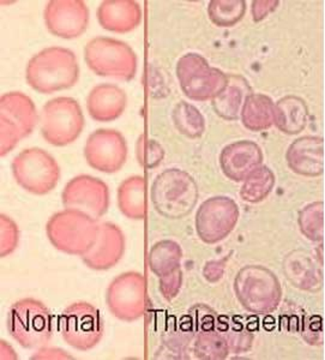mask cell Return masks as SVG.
Instances as JSON below:
<instances>
[{
  "instance_id": "obj_1",
  "label": "cell",
  "mask_w": 325,
  "mask_h": 360,
  "mask_svg": "<svg viewBox=\"0 0 325 360\" xmlns=\"http://www.w3.org/2000/svg\"><path fill=\"white\" fill-rule=\"evenodd\" d=\"M77 56L65 47L52 46L32 57L25 68V79L40 94L70 89L79 79Z\"/></svg>"
},
{
  "instance_id": "obj_2",
  "label": "cell",
  "mask_w": 325,
  "mask_h": 360,
  "mask_svg": "<svg viewBox=\"0 0 325 360\" xmlns=\"http://www.w3.org/2000/svg\"><path fill=\"white\" fill-rule=\"evenodd\" d=\"M152 205L161 217L181 220L197 205L199 190L194 176L179 168H168L152 185Z\"/></svg>"
},
{
  "instance_id": "obj_3",
  "label": "cell",
  "mask_w": 325,
  "mask_h": 360,
  "mask_svg": "<svg viewBox=\"0 0 325 360\" xmlns=\"http://www.w3.org/2000/svg\"><path fill=\"white\" fill-rule=\"evenodd\" d=\"M99 229V220L74 209L53 214L46 224V234L55 249L81 257L94 245Z\"/></svg>"
},
{
  "instance_id": "obj_4",
  "label": "cell",
  "mask_w": 325,
  "mask_h": 360,
  "mask_svg": "<svg viewBox=\"0 0 325 360\" xmlns=\"http://www.w3.org/2000/svg\"><path fill=\"white\" fill-rule=\"evenodd\" d=\"M233 287L239 303L255 315L272 314L277 310L282 299L280 280L267 266H244L235 275Z\"/></svg>"
},
{
  "instance_id": "obj_5",
  "label": "cell",
  "mask_w": 325,
  "mask_h": 360,
  "mask_svg": "<svg viewBox=\"0 0 325 360\" xmlns=\"http://www.w3.org/2000/svg\"><path fill=\"white\" fill-rule=\"evenodd\" d=\"M88 68L100 77L132 81L136 77L137 54L131 46L113 37H96L84 47Z\"/></svg>"
},
{
  "instance_id": "obj_6",
  "label": "cell",
  "mask_w": 325,
  "mask_h": 360,
  "mask_svg": "<svg viewBox=\"0 0 325 360\" xmlns=\"http://www.w3.org/2000/svg\"><path fill=\"white\" fill-rule=\"evenodd\" d=\"M53 316L37 299H21L8 310V334L22 347L45 346L53 336Z\"/></svg>"
},
{
  "instance_id": "obj_7",
  "label": "cell",
  "mask_w": 325,
  "mask_h": 360,
  "mask_svg": "<svg viewBox=\"0 0 325 360\" xmlns=\"http://www.w3.org/2000/svg\"><path fill=\"white\" fill-rule=\"evenodd\" d=\"M41 135L54 147H66L76 142L86 125L82 107L69 96L54 98L44 105L40 115Z\"/></svg>"
},
{
  "instance_id": "obj_8",
  "label": "cell",
  "mask_w": 325,
  "mask_h": 360,
  "mask_svg": "<svg viewBox=\"0 0 325 360\" xmlns=\"http://www.w3.org/2000/svg\"><path fill=\"white\" fill-rule=\"evenodd\" d=\"M40 120L33 100L21 91L0 98V155L13 152L22 139L32 135Z\"/></svg>"
},
{
  "instance_id": "obj_9",
  "label": "cell",
  "mask_w": 325,
  "mask_h": 360,
  "mask_svg": "<svg viewBox=\"0 0 325 360\" xmlns=\"http://www.w3.org/2000/svg\"><path fill=\"white\" fill-rule=\"evenodd\" d=\"M11 169L17 184L37 196L52 193L60 180V166L57 160L42 148L22 150L13 160Z\"/></svg>"
},
{
  "instance_id": "obj_10",
  "label": "cell",
  "mask_w": 325,
  "mask_h": 360,
  "mask_svg": "<svg viewBox=\"0 0 325 360\" xmlns=\"http://www.w3.org/2000/svg\"><path fill=\"white\" fill-rule=\"evenodd\" d=\"M175 71L181 91L192 101H211L226 86L227 74L194 52L180 57Z\"/></svg>"
},
{
  "instance_id": "obj_11",
  "label": "cell",
  "mask_w": 325,
  "mask_h": 360,
  "mask_svg": "<svg viewBox=\"0 0 325 360\" xmlns=\"http://www.w3.org/2000/svg\"><path fill=\"white\" fill-rule=\"evenodd\" d=\"M59 332L71 347L83 352L91 351L102 340V316L94 305L87 302L71 304L60 315Z\"/></svg>"
},
{
  "instance_id": "obj_12",
  "label": "cell",
  "mask_w": 325,
  "mask_h": 360,
  "mask_svg": "<svg viewBox=\"0 0 325 360\" xmlns=\"http://www.w3.org/2000/svg\"><path fill=\"white\" fill-rule=\"evenodd\" d=\"M108 310L123 322H136L145 316L148 304L147 281L138 271H126L112 280L106 292Z\"/></svg>"
},
{
  "instance_id": "obj_13",
  "label": "cell",
  "mask_w": 325,
  "mask_h": 360,
  "mask_svg": "<svg viewBox=\"0 0 325 360\" xmlns=\"http://www.w3.org/2000/svg\"><path fill=\"white\" fill-rule=\"evenodd\" d=\"M240 217L237 202L227 196L210 197L196 213V232L203 243L213 245L223 242L234 231Z\"/></svg>"
},
{
  "instance_id": "obj_14",
  "label": "cell",
  "mask_w": 325,
  "mask_h": 360,
  "mask_svg": "<svg viewBox=\"0 0 325 360\" xmlns=\"http://www.w3.org/2000/svg\"><path fill=\"white\" fill-rule=\"evenodd\" d=\"M110 188L96 176L79 174L66 183L62 201L65 209H74L91 215L96 220L107 214L110 208Z\"/></svg>"
},
{
  "instance_id": "obj_15",
  "label": "cell",
  "mask_w": 325,
  "mask_h": 360,
  "mask_svg": "<svg viewBox=\"0 0 325 360\" xmlns=\"http://www.w3.org/2000/svg\"><path fill=\"white\" fill-rule=\"evenodd\" d=\"M128 142L114 129H99L91 132L84 144V159L99 172H119L128 160Z\"/></svg>"
},
{
  "instance_id": "obj_16",
  "label": "cell",
  "mask_w": 325,
  "mask_h": 360,
  "mask_svg": "<svg viewBox=\"0 0 325 360\" xmlns=\"http://www.w3.org/2000/svg\"><path fill=\"white\" fill-rule=\"evenodd\" d=\"M46 28L54 37L72 40L89 25V8L83 0H51L44 10Z\"/></svg>"
},
{
  "instance_id": "obj_17",
  "label": "cell",
  "mask_w": 325,
  "mask_h": 360,
  "mask_svg": "<svg viewBox=\"0 0 325 360\" xmlns=\"http://www.w3.org/2000/svg\"><path fill=\"white\" fill-rule=\"evenodd\" d=\"M126 250V238L119 226L113 222H100L99 234L94 245L83 255V263L89 269L103 271L116 266Z\"/></svg>"
},
{
  "instance_id": "obj_18",
  "label": "cell",
  "mask_w": 325,
  "mask_h": 360,
  "mask_svg": "<svg viewBox=\"0 0 325 360\" xmlns=\"http://www.w3.org/2000/svg\"><path fill=\"white\" fill-rule=\"evenodd\" d=\"M263 152L260 146L248 139L237 141L223 148L220 166L228 179L243 183L247 176L263 165Z\"/></svg>"
},
{
  "instance_id": "obj_19",
  "label": "cell",
  "mask_w": 325,
  "mask_h": 360,
  "mask_svg": "<svg viewBox=\"0 0 325 360\" xmlns=\"http://www.w3.org/2000/svg\"><path fill=\"white\" fill-rule=\"evenodd\" d=\"M286 161L293 172L316 178L324 173V139L319 136H303L294 139L286 152Z\"/></svg>"
},
{
  "instance_id": "obj_20",
  "label": "cell",
  "mask_w": 325,
  "mask_h": 360,
  "mask_svg": "<svg viewBox=\"0 0 325 360\" xmlns=\"http://www.w3.org/2000/svg\"><path fill=\"white\" fill-rule=\"evenodd\" d=\"M126 91L113 83H101L89 91L87 111L91 119L99 123H111L126 111Z\"/></svg>"
},
{
  "instance_id": "obj_21",
  "label": "cell",
  "mask_w": 325,
  "mask_h": 360,
  "mask_svg": "<svg viewBox=\"0 0 325 360\" xmlns=\"http://www.w3.org/2000/svg\"><path fill=\"white\" fill-rule=\"evenodd\" d=\"M98 21L112 33H130L142 22V8L133 0H105L98 8Z\"/></svg>"
},
{
  "instance_id": "obj_22",
  "label": "cell",
  "mask_w": 325,
  "mask_h": 360,
  "mask_svg": "<svg viewBox=\"0 0 325 360\" xmlns=\"http://www.w3.org/2000/svg\"><path fill=\"white\" fill-rule=\"evenodd\" d=\"M251 94V86L246 78L241 75H227L226 86L210 103L218 117L234 122L240 119L244 103Z\"/></svg>"
},
{
  "instance_id": "obj_23",
  "label": "cell",
  "mask_w": 325,
  "mask_h": 360,
  "mask_svg": "<svg viewBox=\"0 0 325 360\" xmlns=\"http://www.w3.org/2000/svg\"><path fill=\"white\" fill-rule=\"evenodd\" d=\"M284 273L289 283L301 291L318 292L323 285V274L317 263L301 250L284 257Z\"/></svg>"
},
{
  "instance_id": "obj_24",
  "label": "cell",
  "mask_w": 325,
  "mask_h": 360,
  "mask_svg": "<svg viewBox=\"0 0 325 360\" xmlns=\"http://www.w3.org/2000/svg\"><path fill=\"white\" fill-rule=\"evenodd\" d=\"M120 213L133 221H142L147 217V180L145 176H131L120 183L117 191Z\"/></svg>"
},
{
  "instance_id": "obj_25",
  "label": "cell",
  "mask_w": 325,
  "mask_h": 360,
  "mask_svg": "<svg viewBox=\"0 0 325 360\" xmlns=\"http://www.w3.org/2000/svg\"><path fill=\"white\" fill-rule=\"evenodd\" d=\"M310 110L304 98L287 95L275 103V125L284 135H299L309 124Z\"/></svg>"
},
{
  "instance_id": "obj_26",
  "label": "cell",
  "mask_w": 325,
  "mask_h": 360,
  "mask_svg": "<svg viewBox=\"0 0 325 360\" xmlns=\"http://www.w3.org/2000/svg\"><path fill=\"white\" fill-rule=\"evenodd\" d=\"M240 119L248 131L267 130L275 120V103L267 95L252 93L244 103Z\"/></svg>"
},
{
  "instance_id": "obj_27",
  "label": "cell",
  "mask_w": 325,
  "mask_h": 360,
  "mask_svg": "<svg viewBox=\"0 0 325 360\" xmlns=\"http://www.w3.org/2000/svg\"><path fill=\"white\" fill-rule=\"evenodd\" d=\"M181 261L183 249L177 242L171 239L155 243L149 251V266L159 278L181 268Z\"/></svg>"
},
{
  "instance_id": "obj_28",
  "label": "cell",
  "mask_w": 325,
  "mask_h": 360,
  "mask_svg": "<svg viewBox=\"0 0 325 360\" xmlns=\"http://www.w3.org/2000/svg\"><path fill=\"white\" fill-rule=\"evenodd\" d=\"M275 174L270 168L262 165L243 181L240 188V198L246 203L257 205L267 200L275 186Z\"/></svg>"
},
{
  "instance_id": "obj_29",
  "label": "cell",
  "mask_w": 325,
  "mask_h": 360,
  "mask_svg": "<svg viewBox=\"0 0 325 360\" xmlns=\"http://www.w3.org/2000/svg\"><path fill=\"white\" fill-rule=\"evenodd\" d=\"M172 119L178 131L187 139H199L206 131V119L202 113L197 107L186 101H180L174 106Z\"/></svg>"
},
{
  "instance_id": "obj_30",
  "label": "cell",
  "mask_w": 325,
  "mask_h": 360,
  "mask_svg": "<svg viewBox=\"0 0 325 360\" xmlns=\"http://www.w3.org/2000/svg\"><path fill=\"white\" fill-rule=\"evenodd\" d=\"M194 353L198 359L223 360L230 356L231 349L221 333L215 329H206L198 333L194 340Z\"/></svg>"
},
{
  "instance_id": "obj_31",
  "label": "cell",
  "mask_w": 325,
  "mask_h": 360,
  "mask_svg": "<svg viewBox=\"0 0 325 360\" xmlns=\"http://www.w3.org/2000/svg\"><path fill=\"white\" fill-rule=\"evenodd\" d=\"M246 10L245 0H211L208 4V16L216 27L230 28L243 20Z\"/></svg>"
},
{
  "instance_id": "obj_32",
  "label": "cell",
  "mask_w": 325,
  "mask_h": 360,
  "mask_svg": "<svg viewBox=\"0 0 325 360\" xmlns=\"http://www.w3.org/2000/svg\"><path fill=\"white\" fill-rule=\"evenodd\" d=\"M298 225L305 238L314 243L324 240V202H312L298 214Z\"/></svg>"
},
{
  "instance_id": "obj_33",
  "label": "cell",
  "mask_w": 325,
  "mask_h": 360,
  "mask_svg": "<svg viewBox=\"0 0 325 360\" xmlns=\"http://www.w3.org/2000/svg\"><path fill=\"white\" fill-rule=\"evenodd\" d=\"M136 158L142 167L152 169L160 166L165 159V149L157 141L142 134L137 139Z\"/></svg>"
},
{
  "instance_id": "obj_34",
  "label": "cell",
  "mask_w": 325,
  "mask_h": 360,
  "mask_svg": "<svg viewBox=\"0 0 325 360\" xmlns=\"http://www.w3.org/2000/svg\"><path fill=\"white\" fill-rule=\"evenodd\" d=\"M20 243V229L11 217L0 215V257L13 254Z\"/></svg>"
},
{
  "instance_id": "obj_35",
  "label": "cell",
  "mask_w": 325,
  "mask_h": 360,
  "mask_svg": "<svg viewBox=\"0 0 325 360\" xmlns=\"http://www.w3.org/2000/svg\"><path fill=\"white\" fill-rule=\"evenodd\" d=\"M230 346L231 352L244 353L247 352L251 348L253 342V332L247 327L246 323H233L230 326V329L225 336Z\"/></svg>"
},
{
  "instance_id": "obj_36",
  "label": "cell",
  "mask_w": 325,
  "mask_h": 360,
  "mask_svg": "<svg viewBox=\"0 0 325 360\" xmlns=\"http://www.w3.org/2000/svg\"><path fill=\"white\" fill-rule=\"evenodd\" d=\"M300 330L301 335L307 344L312 346L324 344V326L321 316H305Z\"/></svg>"
},
{
  "instance_id": "obj_37",
  "label": "cell",
  "mask_w": 325,
  "mask_h": 360,
  "mask_svg": "<svg viewBox=\"0 0 325 360\" xmlns=\"http://www.w3.org/2000/svg\"><path fill=\"white\" fill-rule=\"evenodd\" d=\"M183 270L178 268L172 273L161 276L160 278V292L162 297L167 302H172L173 299L177 298V295L180 292L181 286H183Z\"/></svg>"
},
{
  "instance_id": "obj_38",
  "label": "cell",
  "mask_w": 325,
  "mask_h": 360,
  "mask_svg": "<svg viewBox=\"0 0 325 360\" xmlns=\"http://www.w3.org/2000/svg\"><path fill=\"white\" fill-rule=\"evenodd\" d=\"M280 6V1L277 0H256L252 1L251 4V16L252 20L255 22H260L265 20L270 13L276 11V8Z\"/></svg>"
},
{
  "instance_id": "obj_39",
  "label": "cell",
  "mask_w": 325,
  "mask_h": 360,
  "mask_svg": "<svg viewBox=\"0 0 325 360\" xmlns=\"http://www.w3.org/2000/svg\"><path fill=\"white\" fill-rule=\"evenodd\" d=\"M226 269V259L209 261L203 268V276L209 283H218L223 278Z\"/></svg>"
},
{
  "instance_id": "obj_40",
  "label": "cell",
  "mask_w": 325,
  "mask_h": 360,
  "mask_svg": "<svg viewBox=\"0 0 325 360\" xmlns=\"http://www.w3.org/2000/svg\"><path fill=\"white\" fill-rule=\"evenodd\" d=\"M33 359H74V356L69 354L64 349L55 347H45L42 346L39 351L35 352Z\"/></svg>"
}]
</instances>
